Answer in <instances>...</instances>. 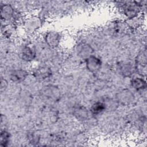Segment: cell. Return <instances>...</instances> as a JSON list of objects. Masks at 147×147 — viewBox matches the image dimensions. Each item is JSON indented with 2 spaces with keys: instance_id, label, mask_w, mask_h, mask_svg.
<instances>
[{
  "instance_id": "obj_1",
  "label": "cell",
  "mask_w": 147,
  "mask_h": 147,
  "mask_svg": "<svg viewBox=\"0 0 147 147\" xmlns=\"http://www.w3.org/2000/svg\"><path fill=\"white\" fill-rule=\"evenodd\" d=\"M121 5V11L127 19H133L138 16L141 9V5L137 2H123Z\"/></svg>"
},
{
  "instance_id": "obj_2",
  "label": "cell",
  "mask_w": 147,
  "mask_h": 147,
  "mask_svg": "<svg viewBox=\"0 0 147 147\" xmlns=\"http://www.w3.org/2000/svg\"><path fill=\"white\" fill-rule=\"evenodd\" d=\"M21 17V13L10 4H3L1 6V18L4 22L17 21Z\"/></svg>"
},
{
  "instance_id": "obj_3",
  "label": "cell",
  "mask_w": 147,
  "mask_h": 147,
  "mask_svg": "<svg viewBox=\"0 0 147 147\" xmlns=\"http://www.w3.org/2000/svg\"><path fill=\"white\" fill-rule=\"evenodd\" d=\"M44 40L49 47L55 48L60 45L61 36L59 32L52 30L45 33L44 36Z\"/></svg>"
},
{
  "instance_id": "obj_4",
  "label": "cell",
  "mask_w": 147,
  "mask_h": 147,
  "mask_svg": "<svg viewBox=\"0 0 147 147\" xmlns=\"http://www.w3.org/2000/svg\"><path fill=\"white\" fill-rule=\"evenodd\" d=\"M102 61L100 58L92 55L86 59V68L91 72H96L102 67Z\"/></svg>"
},
{
  "instance_id": "obj_5",
  "label": "cell",
  "mask_w": 147,
  "mask_h": 147,
  "mask_svg": "<svg viewBox=\"0 0 147 147\" xmlns=\"http://www.w3.org/2000/svg\"><path fill=\"white\" fill-rule=\"evenodd\" d=\"M20 56L21 59L26 62H30L37 56L36 50L29 45H25L21 48Z\"/></svg>"
},
{
  "instance_id": "obj_6",
  "label": "cell",
  "mask_w": 147,
  "mask_h": 147,
  "mask_svg": "<svg viewBox=\"0 0 147 147\" xmlns=\"http://www.w3.org/2000/svg\"><path fill=\"white\" fill-rule=\"evenodd\" d=\"M40 17H30L24 22V28L27 32L33 33L36 31L40 26L41 20Z\"/></svg>"
},
{
  "instance_id": "obj_7",
  "label": "cell",
  "mask_w": 147,
  "mask_h": 147,
  "mask_svg": "<svg viewBox=\"0 0 147 147\" xmlns=\"http://www.w3.org/2000/svg\"><path fill=\"white\" fill-rule=\"evenodd\" d=\"M28 75V72L23 69H14L10 74V78L14 82H21L25 80Z\"/></svg>"
},
{
  "instance_id": "obj_8",
  "label": "cell",
  "mask_w": 147,
  "mask_h": 147,
  "mask_svg": "<svg viewBox=\"0 0 147 147\" xmlns=\"http://www.w3.org/2000/svg\"><path fill=\"white\" fill-rule=\"evenodd\" d=\"M33 75L37 79H45L51 76V71L46 66H38L34 68Z\"/></svg>"
},
{
  "instance_id": "obj_9",
  "label": "cell",
  "mask_w": 147,
  "mask_h": 147,
  "mask_svg": "<svg viewBox=\"0 0 147 147\" xmlns=\"http://www.w3.org/2000/svg\"><path fill=\"white\" fill-rule=\"evenodd\" d=\"M106 109V105L100 101H97L94 102L90 107V111L91 114L95 115H99L103 113Z\"/></svg>"
},
{
  "instance_id": "obj_10",
  "label": "cell",
  "mask_w": 147,
  "mask_h": 147,
  "mask_svg": "<svg viewBox=\"0 0 147 147\" xmlns=\"http://www.w3.org/2000/svg\"><path fill=\"white\" fill-rule=\"evenodd\" d=\"M77 51L79 56H80L82 57H85V59H86L87 57L92 55V48L90 47V45L88 44H80L79 46H78Z\"/></svg>"
},
{
  "instance_id": "obj_11",
  "label": "cell",
  "mask_w": 147,
  "mask_h": 147,
  "mask_svg": "<svg viewBox=\"0 0 147 147\" xmlns=\"http://www.w3.org/2000/svg\"><path fill=\"white\" fill-rule=\"evenodd\" d=\"M132 87L137 91L144 90L146 87V82L145 79L140 77H136L132 79L131 81Z\"/></svg>"
},
{
  "instance_id": "obj_12",
  "label": "cell",
  "mask_w": 147,
  "mask_h": 147,
  "mask_svg": "<svg viewBox=\"0 0 147 147\" xmlns=\"http://www.w3.org/2000/svg\"><path fill=\"white\" fill-rule=\"evenodd\" d=\"M10 133L5 129L2 130L0 136V146L2 147L7 146L10 141Z\"/></svg>"
}]
</instances>
